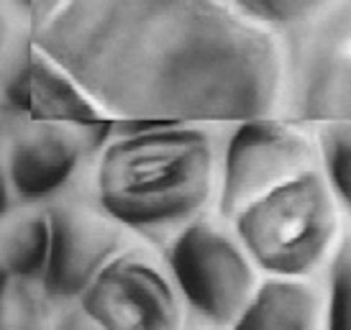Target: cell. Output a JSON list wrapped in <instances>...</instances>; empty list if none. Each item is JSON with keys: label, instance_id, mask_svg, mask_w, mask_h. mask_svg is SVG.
<instances>
[{"label": "cell", "instance_id": "cell-16", "mask_svg": "<svg viewBox=\"0 0 351 330\" xmlns=\"http://www.w3.org/2000/svg\"><path fill=\"white\" fill-rule=\"evenodd\" d=\"M54 330H106V328H100L90 315H85L80 307H75V310H69L67 315L57 322V328Z\"/></svg>", "mask_w": 351, "mask_h": 330}, {"label": "cell", "instance_id": "cell-4", "mask_svg": "<svg viewBox=\"0 0 351 330\" xmlns=\"http://www.w3.org/2000/svg\"><path fill=\"white\" fill-rule=\"evenodd\" d=\"M169 266L187 305L221 328H231L259 290L246 249L210 223H190L177 236Z\"/></svg>", "mask_w": 351, "mask_h": 330}, {"label": "cell", "instance_id": "cell-3", "mask_svg": "<svg viewBox=\"0 0 351 330\" xmlns=\"http://www.w3.org/2000/svg\"><path fill=\"white\" fill-rule=\"evenodd\" d=\"M234 220L239 243L259 269L302 279L326 259L336 236L331 185L305 169L244 207Z\"/></svg>", "mask_w": 351, "mask_h": 330}, {"label": "cell", "instance_id": "cell-7", "mask_svg": "<svg viewBox=\"0 0 351 330\" xmlns=\"http://www.w3.org/2000/svg\"><path fill=\"white\" fill-rule=\"evenodd\" d=\"M51 251L41 287L51 300H77L103 269L121 256V233L113 223L85 210L62 207L49 215Z\"/></svg>", "mask_w": 351, "mask_h": 330}, {"label": "cell", "instance_id": "cell-9", "mask_svg": "<svg viewBox=\"0 0 351 330\" xmlns=\"http://www.w3.org/2000/svg\"><path fill=\"white\" fill-rule=\"evenodd\" d=\"M21 85H23V107L29 110L31 120L93 123L100 118L95 100L49 54L39 51L29 59Z\"/></svg>", "mask_w": 351, "mask_h": 330}, {"label": "cell", "instance_id": "cell-6", "mask_svg": "<svg viewBox=\"0 0 351 330\" xmlns=\"http://www.w3.org/2000/svg\"><path fill=\"white\" fill-rule=\"evenodd\" d=\"M308 159L311 146L293 128L267 120L244 123L226 151L221 192L223 215L236 218L274 187L302 175L308 169Z\"/></svg>", "mask_w": 351, "mask_h": 330}, {"label": "cell", "instance_id": "cell-12", "mask_svg": "<svg viewBox=\"0 0 351 330\" xmlns=\"http://www.w3.org/2000/svg\"><path fill=\"white\" fill-rule=\"evenodd\" d=\"M321 149L331 192L351 220V123H333L323 128Z\"/></svg>", "mask_w": 351, "mask_h": 330}, {"label": "cell", "instance_id": "cell-1", "mask_svg": "<svg viewBox=\"0 0 351 330\" xmlns=\"http://www.w3.org/2000/svg\"><path fill=\"white\" fill-rule=\"evenodd\" d=\"M59 67L95 105L121 116L254 118L277 95V62L264 41L218 21L177 26L82 23L47 41Z\"/></svg>", "mask_w": 351, "mask_h": 330}, {"label": "cell", "instance_id": "cell-11", "mask_svg": "<svg viewBox=\"0 0 351 330\" xmlns=\"http://www.w3.org/2000/svg\"><path fill=\"white\" fill-rule=\"evenodd\" d=\"M51 251V223L44 215H26L3 233V282L41 284Z\"/></svg>", "mask_w": 351, "mask_h": 330}, {"label": "cell", "instance_id": "cell-2", "mask_svg": "<svg viewBox=\"0 0 351 330\" xmlns=\"http://www.w3.org/2000/svg\"><path fill=\"white\" fill-rule=\"evenodd\" d=\"M213 144L203 131L154 123L123 134L100 156L95 187L113 223L162 231L190 220L210 194Z\"/></svg>", "mask_w": 351, "mask_h": 330}, {"label": "cell", "instance_id": "cell-15", "mask_svg": "<svg viewBox=\"0 0 351 330\" xmlns=\"http://www.w3.org/2000/svg\"><path fill=\"white\" fill-rule=\"evenodd\" d=\"M3 330H44L41 310L31 284L3 282Z\"/></svg>", "mask_w": 351, "mask_h": 330}, {"label": "cell", "instance_id": "cell-8", "mask_svg": "<svg viewBox=\"0 0 351 330\" xmlns=\"http://www.w3.org/2000/svg\"><path fill=\"white\" fill-rule=\"evenodd\" d=\"M88 126L47 123L34 120V126L19 131L8 149L10 185L23 200H41L67 182L88 149Z\"/></svg>", "mask_w": 351, "mask_h": 330}, {"label": "cell", "instance_id": "cell-13", "mask_svg": "<svg viewBox=\"0 0 351 330\" xmlns=\"http://www.w3.org/2000/svg\"><path fill=\"white\" fill-rule=\"evenodd\" d=\"M308 107L315 116L351 118V64L328 69L315 79L308 95Z\"/></svg>", "mask_w": 351, "mask_h": 330}, {"label": "cell", "instance_id": "cell-10", "mask_svg": "<svg viewBox=\"0 0 351 330\" xmlns=\"http://www.w3.org/2000/svg\"><path fill=\"white\" fill-rule=\"evenodd\" d=\"M321 302L300 279L274 277L259 284L231 330H318Z\"/></svg>", "mask_w": 351, "mask_h": 330}, {"label": "cell", "instance_id": "cell-14", "mask_svg": "<svg viewBox=\"0 0 351 330\" xmlns=\"http://www.w3.org/2000/svg\"><path fill=\"white\" fill-rule=\"evenodd\" d=\"M326 330H351V241L343 243L333 262Z\"/></svg>", "mask_w": 351, "mask_h": 330}, {"label": "cell", "instance_id": "cell-5", "mask_svg": "<svg viewBox=\"0 0 351 330\" xmlns=\"http://www.w3.org/2000/svg\"><path fill=\"white\" fill-rule=\"evenodd\" d=\"M77 307L106 330H182L180 290L138 253L108 264Z\"/></svg>", "mask_w": 351, "mask_h": 330}]
</instances>
